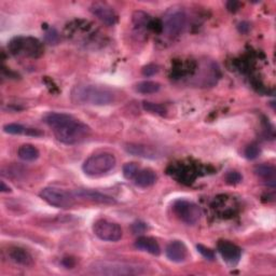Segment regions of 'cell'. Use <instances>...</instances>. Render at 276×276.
I'll return each instance as SVG.
<instances>
[{
  "instance_id": "obj_1",
  "label": "cell",
  "mask_w": 276,
  "mask_h": 276,
  "mask_svg": "<svg viewBox=\"0 0 276 276\" xmlns=\"http://www.w3.org/2000/svg\"><path fill=\"white\" fill-rule=\"evenodd\" d=\"M45 122L54 132L56 140L65 145H76L91 135L90 126L67 113L51 112L45 116Z\"/></svg>"
},
{
  "instance_id": "obj_2",
  "label": "cell",
  "mask_w": 276,
  "mask_h": 276,
  "mask_svg": "<svg viewBox=\"0 0 276 276\" xmlns=\"http://www.w3.org/2000/svg\"><path fill=\"white\" fill-rule=\"evenodd\" d=\"M112 90L95 84H80L72 89L71 100L77 105L106 106L114 102Z\"/></svg>"
},
{
  "instance_id": "obj_3",
  "label": "cell",
  "mask_w": 276,
  "mask_h": 276,
  "mask_svg": "<svg viewBox=\"0 0 276 276\" xmlns=\"http://www.w3.org/2000/svg\"><path fill=\"white\" fill-rule=\"evenodd\" d=\"M89 272L91 274L104 276L141 275L146 272V268L135 263L119 261H96L90 265Z\"/></svg>"
},
{
  "instance_id": "obj_4",
  "label": "cell",
  "mask_w": 276,
  "mask_h": 276,
  "mask_svg": "<svg viewBox=\"0 0 276 276\" xmlns=\"http://www.w3.org/2000/svg\"><path fill=\"white\" fill-rule=\"evenodd\" d=\"M115 156L109 152L93 154L84 161L82 169L90 177H100L109 173L115 166Z\"/></svg>"
},
{
  "instance_id": "obj_5",
  "label": "cell",
  "mask_w": 276,
  "mask_h": 276,
  "mask_svg": "<svg viewBox=\"0 0 276 276\" xmlns=\"http://www.w3.org/2000/svg\"><path fill=\"white\" fill-rule=\"evenodd\" d=\"M11 54L23 55L31 58H38L44 54V47L41 42L33 37H15L9 44Z\"/></svg>"
},
{
  "instance_id": "obj_6",
  "label": "cell",
  "mask_w": 276,
  "mask_h": 276,
  "mask_svg": "<svg viewBox=\"0 0 276 276\" xmlns=\"http://www.w3.org/2000/svg\"><path fill=\"white\" fill-rule=\"evenodd\" d=\"M187 24V15L179 7L169 8L162 19V30L167 37L175 38L183 33Z\"/></svg>"
},
{
  "instance_id": "obj_7",
  "label": "cell",
  "mask_w": 276,
  "mask_h": 276,
  "mask_svg": "<svg viewBox=\"0 0 276 276\" xmlns=\"http://www.w3.org/2000/svg\"><path fill=\"white\" fill-rule=\"evenodd\" d=\"M40 198L44 199L48 204L57 207V208H69L75 204L76 196L71 192L54 188V187H47L41 190Z\"/></svg>"
},
{
  "instance_id": "obj_8",
  "label": "cell",
  "mask_w": 276,
  "mask_h": 276,
  "mask_svg": "<svg viewBox=\"0 0 276 276\" xmlns=\"http://www.w3.org/2000/svg\"><path fill=\"white\" fill-rule=\"evenodd\" d=\"M93 232L100 240L105 242H118L122 238L121 227L106 219H100L94 222Z\"/></svg>"
},
{
  "instance_id": "obj_9",
  "label": "cell",
  "mask_w": 276,
  "mask_h": 276,
  "mask_svg": "<svg viewBox=\"0 0 276 276\" xmlns=\"http://www.w3.org/2000/svg\"><path fill=\"white\" fill-rule=\"evenodd\" d=\"M173 209L178 218L187 225L193 226L196 222H199L201 218V209L196 204L192 203V202L184 200L177 201L174 204Z\"/></svg>"
},
{
  "instance_id": "obj_10",
  "label": "cell",
  "mask_w": 276,
  "mask_h": 276,
  "mask_svg": "<svg viewBox=\"0 0 276 276\" xmlns=\"http://www.w3.org/2000/svg\"><path fill=\"white\" fill-rule=\"evenodd\" d=\"M90 10L94 16H96L102 23L107 26H113L118 21V16H116L114 10L107 4L94 3Z\"/></svg>"
},
{
  "instance_id": "obj_11",
  "label": "cell",
  "mask_w": 276,
  "mask_h": 276,
  "mask_svg": "<svg viewBox=\"0 0 276 276\" xmlns=\"http://www.w3.org/2000/svg\"><path fill=\"white\" fill-rule=\"evenodd\" d=\"M218 251L224 259L229 264H236L241 258L242 250L235 244L229 241H220L218 243Z\"/></svg>"
},
{
  "instance_id": "obj_12",
  "label": "cell",
  "mask_w": 276,
  "mask_h": 276,
  "mask_svg": "<svg viewBox=\"0 0 276 276\" xmlns=\"http://www.w3.org/2000/svg\"><path fill=\"white\" fill-rule=\"evenodd\" d=\"M73 195L76 196V199H82V200H88L91 202H95V203L100 204H113L115 203V200L111 196H108L106 194H103L97 191L90 190V189H78L73 191Z\"/></svg>"
},
{
  "instance_id": "obj_13",
  "label": "cell",
  "mask_w": 276,
  "mask_h": 276,
  "mask_svg": "<svg viewBox=\"0 0 276 276\" xmlns=\"http://www.w3.org/2000/svg\"><path fill=\"white\" fill-rule=\"evenodd\" d=\"M166 257L173 262H184L188 256V250L185 244L180 241H173L165 249Z\"/></svg>"
},
{
  "instance_id": "obj_14",
  "label": "cell",
  "mask_w": 276,
  "mask_h": 276,
  "mask_svg": "<svg viewBox=\"0 0 276 276\" xmlns=\"http://www.w3.org/2000/svg\"><path fill=\"white\" fill-rule=\"evenodd\" d=\"M124 149L127 153L141 156V157H146V159H155L157 156H160L156 150H154L153 148L144 146V145H137V144H129L124 147Z\"/></svg>"
},
{
  "instance_id": "obj_15",
  "label": "cell",
  "mask_w": 276,
  "mask_h": 276,
  "mask_svg": "<svg viewBox=\"0 0 276 276\" xmlns=\"http://www.w3.org/2000/svg\"><path fill=\"white\" fill-rule=\"evenodd\" d=\"M8 254L10 260L15 264L23 265V267H29V265H31L34 262L30 253L21 247H12L8 251Z\"/></svg>"
},
{
  "instance_id": "obj_16",
  "label": "cell",
  "mask_w": 276,
  "mask_h": 276,
  "mask_svg": "<svg viewBox=\"0 0 276 276\" xmlns=\"http://www.w3.org/2000/svg\"><path fill=\"white\" fill-rule=\"evenodd\" d=\"M135 246L136 248L141 249L143 251H147L151 254H154V256L160 254V251H161L157 242L154 239L148 238V236L138 238L137 241L135 242Z\"/></svg>"
},
{
  "instance_id": "obj_17",
  "label": "cell",
  "mask_w": 276,
  "mask_h": 276,
  "mask_svg": "<svg viewBox=\"0 0 276 276\" xmlns=\"http://www.w3.org/2000/svg\"><path fill=\"white\" fill-rule=\"evenodd\" d=\"M134 180H135L136 186L141 187V188H147V187H150V186L155 184L156 175L152 171V169L145 168V169H142V171L137 173Z\"/></svg>"
},
{
  "instance_id": "obj_18",
  "label": "cell",
  "mask_w": 276,
  "mask_h": 276,
  "mask_svg": "<svg viewBox=\"0 0 276 276\" xmlns=\"http://www.w3.org/2000/svg\"><path fill=\"white\" fill-rule=\"evenodd\" d=\"M254 173H256L257 176L261 177L262 179L267 180L268 183L272 187L275 186V175H276V169L273 165L270 164H261L256 166L254 168Z\"/></svg>"
},
{
  "instance_id": "obj_19",
  "label": "cell",
  "mask_w": 276,
  "mask_h": 276,
  "mask_svg": "<svg viewBox=\"0 0 276 276\" xmlns=\"http://www.w3.org/2000/svg\"><path fill=\"white\" fill-rule=\"evenodd\" d=\"M17 155L19 159H22L23 161L31 162L37 160L39 157V150L33 145L25 144L18 148Z\"/></svg>"
},
{
  "instance_id": "obj_20",
  "label": "cell",
  "mask_w": 276,
  "mask_h": 276,
  "mask_svg": "<svg viewBox=\"0 0 276 276\" xmlns=\"http://www.w3.org/2000/svg\"><path fill=\"white\" fill-rule=\"evenodd\" d=\"M133 23L138 28H150L152 24V18L149 14L143 11H136L133 15Z\"/></svg>"
},
{
  "instance_id": "obj_21",
  "label": "cell",
  "mask_w": 276,
  "mask_h": 276,
  "mask_svg": "<svg viewBox=\"0 0 276 276\" xmlns=\"http://www.w3.org/2000/svg\"><path fill=\"white\" fill-rule=\"evenodd\" d=\"M160 88H161L160 83H157L155 81H142L136 84L135 90L136 92L142 94H153L160 90Z\"/></svg>"
},
{
  "instance_id": "obj_22",
  "label": "cell",
  "mask_w": 276,
  "mask_h": 276,
  "mask_svg": "<svg viewBox=\"0 0 276 276\" xmlns=\"http://www.w3.org/2000/svg\"><path fill=\"white\" fill-rule=\"evenodd\" d=\"M143 108L148 112L160 114V115H163L166 113V108L164 107V106H162L160 104H154L151 102H144Z\"/></svg>"
},
{
  "instance_id": "obj_23",
  "label": "cell",
  "mask_w": 276,
  "mask_h": 276,
  "mask_svg": "<svg viewBox=\"0 0 276 276\" xmlns=\"http://www.w3.org/2000/svg\"><path fill=\"white\" fill-rule=\"evenodd\" d=\"M138 172H140V167H138V165L134 162L126 163L123 166V175L126 179H129V180L134 179Z\"/></svg>"
},
{
  "instance_id": "obj_24",
  "label": "cell",
  "mask_w": 276,
  "mask_h": 276,
  "mask_svg": "<svg viewBox=\"0 0 276 276\" xmlns=\"http://www.w3.org/2000/svg\"><path fill=\"white\" fill-rule=\"evenodd\" d=\"M4 131L8 134H12V135H21V134H27V129L23 125L17 124V123H11V124H7L4 126Z\"/></svg>"
},
{
  "instance_id": "obj_25",
  "label": "cell",
  "mask_w": 276,
  "mask_h": 276,
  "mask_svg": "<svg viewBox=\"0 0 276 276\" xmlns=\"http://www.w3.org/2000/svg\"><path fill=\"white\" fill-rule=\"evenodd\" d=\"M259 154H260V149H259V147L257 145L251 144V145L246 147L245 156L247 159H249V160H253V159L258 157Z\"/></svg>"
},
{
  "instance_id": "obj_26",
  "label": "cell",
  "mask_w": 276,
  "mask_h": 276,
  "mask_svg": "<svg viewBox=\"0 0 276 276\" xmlns=\"http://www.w3.org/2000/svg\"><path fill=\"white\" fill-rule=\"evenodd\" d=\"M196 249L205 259H207V260H214L215 259V253L210 248H207L203 245H201V244H199V245L196 246Z\"/></svg>"
},
{
  "instance_id": "obj_27",
  "label": "cell",
  "mask_w": 276,
  "mask_h": 276,
  "mask_svg": "<svg viewBox=\"0 0 276 276\" xmlns=\"http://www.w3.org/2000/svg\"><path fill=\"white\" fill-rule=\"evenodd\" d=\"M46 40L50 45H55L58 41V34L55 29L50 28L46 33Z\"/></svg>"
},
{
  "instance_id": "obj_28",
  "label": "cell",
  "mask_w": 276,
  "mask_h": 276,
  "mask_svg": "<svg viewBox=\"0 0 276 276\" xmlns=\"http://www.w3.org/2000/svg\"><path fill=\"white\" fill-rule=\"evenodd\" d=\"M227 183L230 185H236L242 182V176L238 172H230L227 174Z\"/></svg>"
},
{
  "instance_id": "obj_29",
  "label": "cell",
  "mask_w": 276,
  "mask_h": 276,
  "mask_svg": "<svg viewBox=\"0 0 276 276\" xmlns=\"http://www.w3.org/2000/svg\"><path fill=\"white\" fill-rule=\"evenodd\" d=\"M159 71V67L156 65H153V64H149L143 68V75L145 77H151Z\"/></svg>"
},
{
  "instance_id": "obj_30",
  "label": "cell",
  "mask_w": 276,
  "mask_h": 276,
  "mask_svg": "<svg viewBox=\"0 0 276 276\" xmlns=\"http://www.w3.org/2000/svg\"><path fill=\"white\" fill-rule=\"evenodd\" d=\"M132 229H133V232L135 233V234H138V233H144L146 231L147 227L145 224H143V222H136V224L133 225Z\"/></svg>"
},
{
  "instance_id": "obj_31",
  "label": "cell",
  "mask_w": 276,
  "mask_h": 276,
  "mask_svg": "<svg viewBox=\"0 0 276 276\" xmlns=\"http://www.w3.org/2000/svg\"><path fill=\"white\" fill-rule=\"evenodd\" d=\"M227 9L230 12H236L240 9V3L238 2H228L227 3Z\"/></svg>"
},
{
  "instance_id": "obj_32",
  "label": "cell",
  "mask_w": 276,
  "mask_h": 276,
  "mask_svg": "<svg viewBox=\"0 0 276 276\" xmlns=\"http://www.w3.org/2000/svg\"><path fill=\"white\" fill-rule=\"evenodd\" d=\"M248 29H249V25L247 23L240 24V30L242 31V33H246Z\"/></svg>"
},
{
  "instance_id": "obj_33",
  "label": "cell",
  "mask_w": 276,
  "mask_h": 276,
  "mask_svg": "<svg viewBox=\"0 0 276 276\" xmlns=\"http://www.w3.org/2000/svg\"><path fill=\"white\" fill-rule=\"evenodd\" d=\"M2 191L3 192H10L11 191V189H10V187H8L5 182H2Z\"/></svg>"
}]
</instances>
